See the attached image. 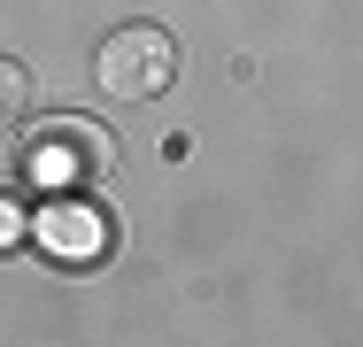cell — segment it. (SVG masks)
Segmentation results:
<instances>
[{
	"label": "cell",
	"instance_id": "5",
	"mask_svg": "<svg viewBox=\"0 0 363 347\" xmlns=\"http://www.w3.org/2000/svg\"><path fill=\"white\" fill-rule=\"evenodd\" d=\"M16 232H23V216H16V208H0V247H8Z\"/></svg>",
	"mask_w": 363,
	"mask_h": 347
},
{
	"label": "cell",
	"instance_id": "4",
	"mask_svg": "<svg viewBox=\"0 0 363 347\" xmlns=\"http://www.w3.org/2000/svg\"><path fill=\"white\" fill-rule=\"evenodd\" d=\"M23 116H31V69L16 55H0V132H16Z\"/></svg>",
	"mask_w": 363,
	"mask_h": 347
},
{
	"label": "cell",
	"instance_id": "3",
	"mask_svg": "<svg viewBox=\"0 0 363 347\" xmlns=\"http://www.w3.org/2000/svg\"><path fill=\"white\" fill-rule=\"evenodd\" d=\"M39 247L55 263H70V271H93L116 247V216L101 201H85V193H55V201L39 208Z\"/></svg>",
	"mask_w": 363,
	"mask_h": 347
},
{
	"label": "cell",
	"instance_id": "2",
	"mask_svg": "<svg viewBox=\"0 0 363 347\" xmlns=\"http://www.w3.org/2000/svg\"><path fill=\"white\" fill-rule=\"evenodd\" d=\"M178 62L186 55H178V39L162 23H116L101 39V55H93V77H101L108 101H162L178 85Z\"/></svg>",
	"mask_w": 363,
	"mask_h": 347
},
{
	"label": "cell",
	"instance_id": "1",
	"mask_svg": "<svg viewBox=\"0 0 363 347\" xmlns=\"http://www.w3.org/2000/svg\"><path fill=\"white\" fill-rule=\"evenodd\" d=\"M108 162H116V139L101 132L93 116H55V124H31V132H23V178L47 186V193L101 186Z\"/></svg>",
	"mask_w": 363,
	"mask_h": 347
}]
</instances>
